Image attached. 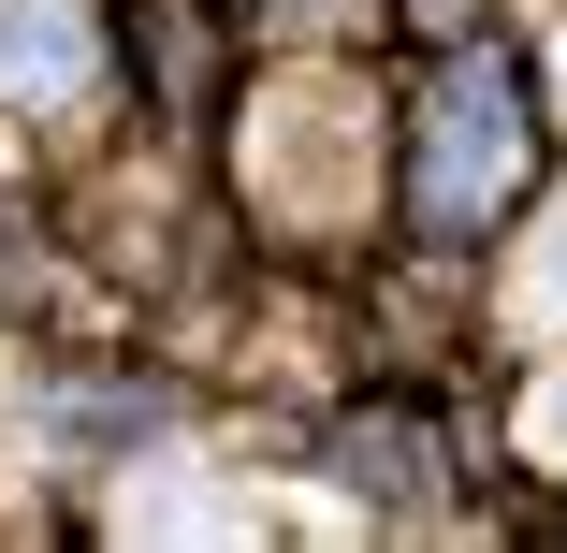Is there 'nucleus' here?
Listing matches in <instances>:
<instances>
[{"instance_id":"nucleus-3","label":"nucleus","mask_w":567,"mask_h":553,"mask_svg":"<svg viewBox=\"0 0 567 553\" xmlns=\"http://www.w3.org/2000/svg\"><path fill=\"white\" fill-rule=\"evenodd\" d=\"M102 73L87 0H0V102H73Z\"/></svg>"},{"instance_id":"nucleus-4","label":"nucleus","mask_w":567,"mask_h":553,"mask_svg":"<svg viewBox=\"0 0 567 553\" xmlns=\"http://www.w3.org/2000/svg\"><path fill=\"white\" fill-rule=\"evenodd\" d=\"M334 481L350 495H422V422H334Z\"/></svg>"},{"instance_id":"nucleus-7","label":"nucleus","mask_w":567,"mask_h":553,"mask_svg":"<svg viewBox=\"0 0 567 553\" xmlns=\"http://www.w3.org/2000/svg\"><path fill=\"white\" fill-rule=\"evenodd\" d=\"M306 16H334V0H306Z\"/></svg>"},{"instance_id":"nucleus-5","label":"nucleus","mask_w":567,"mask_h":553,"mask_svg":"<svg viewBox=\"0 0 567 553\" xmlns=\"http://www.w3.org/2000/svg\"><path fill=\"white\" fill-rule=\"evenodd\" d=\"M524 320H567V218H538V263H524Z\"/></svg>"},{"instance_id":"nucleus-6","label":"nucleus","mask_w":567,"mask_h":553,"mask_svg":"<svg viewBox=\"0 0 567 553\" xmlns=\"http://www.w3.org/2000/svg\"><path fill=\"white\" fill-rule=\"evenodd\" d=\"M524 452H538V467H567V379H553V393L524 408Z\"/></svg>"},{"instance_id":"nucleus-1","label":"nucleus","mask_w":567,"mask_h":553,"mask_svg":"<svg viewBox=\"0 0 567 553\" xmlns=\"http://www.w3.org/2000/svg\"><path fill=\"white\" fill-rule=\"evenodd\" d=\"M509 190H524V88H509V59H451L436 117H422V218L481 234Z\"/></svg>"},{"instance_id":"nucleus-2","label":"nucleus","mask_w":567,"mask_h":553,"mask_svg":"<svg viewBox=\"0 0 567 553\" xmlns=\"http://www.w3.org/2000/svg\"><path fill=\"white\" fill-rule=\"evenodd\" d=\"M364 102L350 88H291L277 102V132H248V175H262V204H306V218H334V204H350L364 190Z\"/></svg>"}]
</instances>
